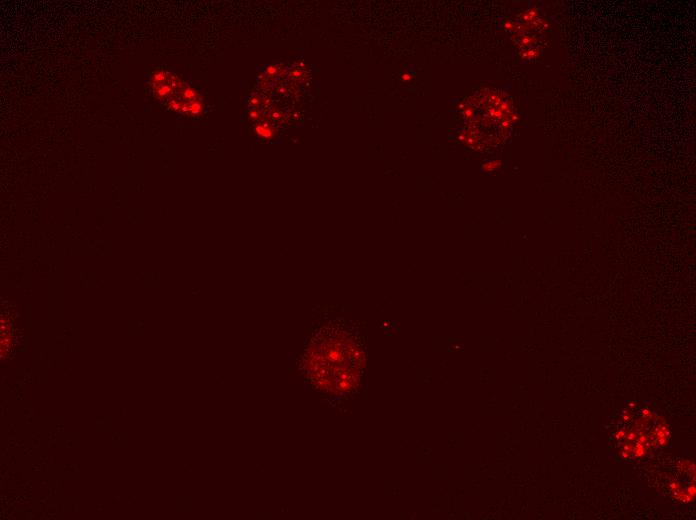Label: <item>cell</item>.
I'll return each instance as SVG.
<instances>
[{
  "instance_id": "obj_1",
  "label": "cell",
  "mask_w": 696,
  "mask_h": 520,
  "mask_svg": "<svg viewBox=\"0 0 696 520\" xmlns=\"http://www.w3.org/2000/svg\"><path fill=\"white\" fill-rule=\"evenodd\" d=\"M363 354L347 333L324 330L312 341L305 355V366L312 382L332 393L355 387L363 368Z\"/></svg>"
}]
</instances>
